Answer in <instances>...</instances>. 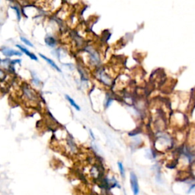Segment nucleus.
<instances>
[{
    "label": "nucleus",
    "instance_id": "obj_1",
    "mask_svg": "<svg viewBox=\"0 0 195 195\" xmlns=\"http://www.w3.org/2000/svg\"><path fill=\"white\" fill-rule=\"evenodd\" d=\"M130 185H131L133 195H138L140 192V187H139L138 180L136 178V175L133 172H130Z\"/></svg>",
    "mask_w": 195,
    "mask_h": 195
},
{
    "label": "nucleus",
    "instance_id": "obj_2",
    "mask_svg": "<svg viewBox=\"0 0 195 195\" xmlns=\"http://www.w3.org/2000/svg\"><path fill=\"white\" fill-rule=\"evenodd\" d=\"M2 54L6 57H12V56H21V53L17 50H12V49H3Z\"/></svg>",
    "mask_w": 195,
    "mask_h": 195
},
{
    "label": "nucleus",
    "instance_id": "obj_3",
    "mask_svg": "<svg viewBox=\"0 0 195 195\" xmlns=\"http://www.w3.org/2000/svg\"><path fill=\"white\" fill-rule=\"evenodd\" d=\"M16 47H18V48L20 49V50H21V51L23 52V53H24V54H25L26 55L28 56V57H29L31 60H34L38 61V57H37L36 56H35L34 54H32V53H31V52H30V51H28V50H27V49L24 48V47H21V45H16Z\"/></svg>",
    "mask_w": 195,
    "mask_h": 195
},
{
    "label": "nucleus",
    "instance_id": "obj_4",
    "mask_svg": "<svg viewBox=\"0 0 195 195\" xmlns=\"http://www.w3.org/2000/svg\"><path fill=\"white\" fill-rule=\"evenodd\" d=\"M40 57H42V58H43V59H44L45 60L47 61V62L49 64H50V65L52 66V67L54 68V69H57V70L58 71V72H61L60 69V68L58 67V66H57V64H56L54 62V61L52 60L49 59V58H47V57H45V56H43V54H40Z\"/></svg>",
    "mask_w": 195,
    "mask_h": 195
},
{
    "label": "nucleus",
    "instance_id": "obj_5",
    "mask_svg": "<svg viewBox=\"0 0 195 195\" xmlns=\"http://www.w3.org/2000/svg\"><path fill=\"white\" fill-rule=\"evenodd\" d=\"M66 99H67V100L69 102V103L71 104V105L73 106V107H74L75 108H76L77 110H80V107H79V105H78L77 104H76V102H75V101L73 100V99H71V98L69 96V95H66Z\"/></svg>",
    "mask_w": 195,
    "mask_h": 195
},
{
    "label": "nucleus",
    "instance_id": "obj_6",
    "mask_svg": "<svg viewBox=\"0 0 195 195\" xmlns=\"http://www.w3.org/2000/svg\"><path fill=\"white\" fill-rule=\"evenodd\" d=\"M118 168H119V170H120V172H121V176H122L123 178H124L125 171H124V166H123L122 163H121V162H118Z\"/></svg>",
    "mask_w": 195,
    "mask_h": 195
},
{
    "label": "nucleus",
    "instance_id": "obj_7",
    "mask_svg": "<svg viewBox=\"0 0 195 195\" xmlns=\"http://www.w3.org/2000/svg\"><path fill=\"white\" fill-rule=\"evenodd\" d=\"M45 41H46L47 44L49 45V46H54V45L55 44V40H54L53 38H51V37H49V38H46Z\"/></svg>",
    "mask_w": 195,
    "mask_h": 195
},
{
    "label": "nucleus",
    "instance_id": "obj_8",
    "mask_svg": "<svg viewBox=\"0 0 195 195\" xmlns=\"http://www.w3.org/2000/svg\"><path fill=\"white\" fill-rule=\"evenodd\" d=\"M21 40H22V41L24 42L26 45H28V46H29V47H34V45L32 44V43H31V42L28 40V39H26V38H24V37H21Z\"/></svg>",
    "mask_w": 195,
    "mask_h": 195
},
{
    "label": "nucleus",
    "instance_id": "obj_9",
    "mask_svg": "<svg viewBox=\"0 0 195 195\" xmlns=\"http://www.w3.org/2000/svg\"><path fill=\"white\" fill-rule=\"evenodd\" d=\"M12 9H14L15 10V12H16V14H17V17H18V20H20V19H21V13H20V10H19L18 9V7H15V6H13V7H12Z\"/></svg>",
    "mask_w": 195,
    "mask_h": 195
},
{
    "label": "nucleus",
    "instance_id": "obj_10",
    "mask_svg": "<svg viewBox=\"0 0 195 195\" xmlns=\"http://www.w3.org/2000/svg\"><path fill=\"white\" fill-rule=\"evenodd\" d=\"M5 76H6V74H5V72L2 70V69H0V81H2V80L5 79Z\"/></svg>",
    "mask_w": 195,
    "mask_h": 195
},
{
    "label": "nucleus",
    "instance_id": "obj_11",
    "mask_svg": "<svg viewBox=\"0 0 195 195\" xmlns=\"http://www.w3.org/2000/svg\"><path fill=\"white\" fill-rule=\"evenodd\" d=\"M0 63H1V60H0Z\"/></svg>",
    "mask_w": 195,
    "mask_h": 195
}]
</instances>
